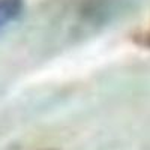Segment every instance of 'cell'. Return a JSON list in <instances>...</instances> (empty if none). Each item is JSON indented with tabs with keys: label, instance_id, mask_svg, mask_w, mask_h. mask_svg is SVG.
Here are the masks:
<instances>
[{
	"label": "cell",
	"instance_id": "cell-2",
	"mask_svg": "<svg viewBox=\"0 0 150 150\" xmlns=\"http://www.w3.org/2000/svg\"><path fill=\"white\" fill-rule=\"evenodd\" d=\"M132 41H134L135 45L150 50V24L137 30L134 33V36H132Z\"/></svg>",
	"mask_w": 150,
	"mask_h": 150
},
{
	"label": "cell",
	"instance_id": "cell-1",
	"mask_svg": "<svg viewBox=\"0 0 150 150\" xmlns=\"http://www.w3.org/2000/svg\"><path fill=\"white\" fill-rule=\"evenodd\" d=\"M24 9V0H0V32L14 23Z\"/></svg>",
	"mask_w": 150,
	"mask_h": 150
}]
</instances>
